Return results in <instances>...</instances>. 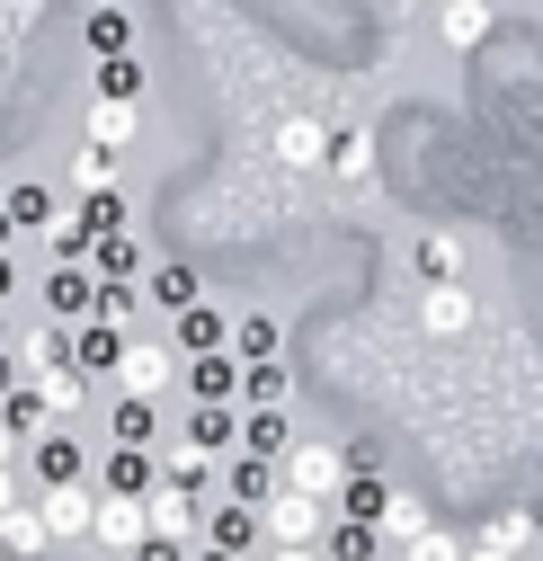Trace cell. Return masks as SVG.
Instances as JSON below:
<instances>
[{"label": "cell", "mask_w": 543, "mask_h": 561, "mask_svg": "<svg viewBox=\"0 0 543 561\" xmlns=\"http://www.w3.org/2000/svg\"><path fill=\"white\" fill-rule=\"evenodd\" d=\"M277 481H286V490H303V500H321V508H338V490L357 481V463H348V446L294 437V446H286V463H277Z\"/></svg>", "instance_id": "cell-1"}, {"label": "cell", "mask_w": 543, "mask_h": 561, "mask_svg": "<svg viewBox=\"0 0 543 561\" xmlns=\"http://www.w3.org/2000/svg\"><path fill=\"white\" fill-rule=\"evenodd\" d=\"M36 517H45L54 543H90V535H99V481H54V490H36Z\"/></svg>", "instance_id": "cell-2"}, {"label": "cell", "mask_w": 543, "mask_h": 561, "mask_svg": "<svg viewBox=\"0 0 543 561\" xmlns=\"http://www.w3.org/2000/svg\"><path fill=\"white\" fill-rule=\"evenodd\" d=\"M258 535H267V543H303V552H321V535H330V508L277 481V500L258 508Z\"/></svg>", "instance_id": "cell-3"}, {"label": "cell", "mask_w": 543, "mask_h": 561, "mask_svg": "<svg viewBox=\"0 0 543 561\" xmlns=\"http://www.w3.org/2000/svg\"><path fill=\"white\" fill-rule=\"evenodd\" d=\"M170 375H178V347H170V339H152V330H134V339H125V366H116L125 401H161V392H170Z\"/></svg>", "instance_id": "cell-4"}, {"label": "cell", "mask_w": 543, "mask_h": 561, "mask_svg": "<svg viewBox=\"0 0 543 561\" xmlns=\"http://www.w3.org/2000/svg\"><path fill=\"white\" fill-rule=\"evenodd\" d=\"M143 517H152V535H161V543H196V535H206V490L152 481V490H143Z\"/></svg>", "instance_id": "cell-5"}, {"label": "cell", "mask_w": 543, "mask_h": 561, "mask_svg": "<svg viewBox=\"0 0 543 561\" xmlns=\"http://www.w3.org/2000/svg\"><path fill=\"white\" fill-rule=\"evenodd\" d=\"M62 357H72V375H116L125 366V330H107V321H81V330H62Z\"/></svg>", "instance_id": "cell-6"}, {"label": "cell", "mask_w": 543, "mask_h": 561, "mask_svg": "<svg viewBox=\"0 0 543 561\" xmlns=\"http://www.w3.org/2000/svg\"><path fill=\"white\" fill-rule=\"evenodd\" d=\"M170 347H178V357H223V347H232V312L187 304V312L170 321Z\"/></svg>", "instance_id": "cell-7"}, {"label": "cell", "mask_w": 543, "mask_h": 561, "mask_svg": "<svg viewBox=\"0 0 543 561\" xmlns=\"http://www.w3.org/2000/svg\"><path fill=\"white\" fill-rule=\"evenodd\" d=\"M90 481L107 490V500H143V490L161 481V455H143V446H107V463H99Z\"/></svg>", "instance_id": "cell-8"}, {"label": "cell", "mask_w": 543, "mask_h": 561, "mask_svg": "<svg viewBox=\"0 0 543 561\" xmlns=\"http://www.w3.org/2000/svg\"><path fill=\"white\" fill-rule=\"evenodd\" d=\"M187 446H206L215 463H232V455H241V401H196V419H187Z\"/></svg>", "instance_id": "cell-9"}, {"label": "cell", "mask_w": 543, "mask_h": 561, "mask_svg": "<svg viewBox=\"0 0 543 561\" xmlns=\"http://www.w3.org/2000/svg\"><path fill=\"white\" fill-rule=\"evenodd\" d=\"M196 543H215V552H232V561H258L267 535H258V508H232V500H223V508H206V535H196Z\"/></svg>", "instance_id": "cell-10"}, {"label": "cell", "mask_w": 543, "mask_h": 561, "mask_svg": "<svg viewBox=\"0 0 543 561\" xmlns=\"http://www.w3.org/2000/svg\"><path fill=\"white\" fill-rule=\"evenodd\" d=\"M99 543H107V552H125V561L143 552V543H152V517H143V500H107V490H99Z\"/></svg>", "instance_id": "cell-11"}, {"label": "cell", "mask_w": 543, "mask_h": 561, "mask_svg": "<svg viewBox=\"0 0 543 561\" xmlns=\"http://www.w3.org/2000/svg\"><path fill=\"white\" fill-rule=\"evenodd\" d=\"M27 401H36V419H62V410L90 401V375H72V357H62V366H36V375H27Z\"/></svg>", "instance_id": "cell-12"}, {"label": "cell", "mask_w": 543, "mask_h": 561, "mask_svg": "<svg viewBox=\"0 0 543 561\" xmlns=\"http://www.w3.org/2000/svg\"><path fill=\"white\" fill-rule=\"evenodd\" d=\"M45 312L81 330V321L99 312V276H90V267H54V276H45Z\"/></svg>", "instance_id": "cell-13"}, {"label": "cell", "mask_w": 543, "mask_h": 561, "mask_svg": "<svg viewBox=\"0 0 543 561\" xmlns=\"http://www.w3.org/2000/svg\"><path fill=\"white\" fill-rule=\"evenodd\" d=\"M215 490H223L232 508H267V500H277V463H258V455H232V463L215 472Z\"/></svg>", "instance_id": "cell-14"}, {"label": "cell", "mask_w": 543, "mask_h": 561, "mask_svg": "<svg viewBox=\"0 0 543 561\" xmlns=\"http://www.w3.org/2000/svg\"><path fill=\"white\" fill-rule=\"evenodd\" d=\"M27 481H36V490H54V481H90V455H81L72 437H36V446H27Z\"/></svg>", "instance_id": "cell-15"}, {"label": "cell", "mask_w": 543, "mask_h": 561, "mask_svg": "<svg viewBox=\"0 0 543 561\" xmlns=\"http://www.w3.org/2000/svg\"><path fill=\"white\" fill-rule=\"evenodd\" d=\"M90 276H99V286H143L152 259H143V241H134V232H116V241L90 250Z\"/></svg>", "instance_id": "cell-16"}, {"label": "cell", "mask_w": 543, "mask_h": 561, "mask_svg": "<svg viewBox=\"0 0 543 561\" xmlns=\"http://www.w3.org/2000/svg\"><path fill=\"white\" fill-rule=\"evenodd\" d=\"M232 357H241V366H277V357H286L277 312H241V321H232Z\"/></svg>", "instance_id": "cell-17"}, {"label": "cell", "mask_w": 543, "mask_h": 561, "mask_svg": "<svg viewBox=\"0 0 543 561\" xmlns=\"http://www.w3.org/2000/svg\"><path fill=\"white\" fill-rule=\"evenodd\" d=\"M62 187H72L81 205H90V196H125V170H116V152L81 144V152H72V179H62Z\"/></svg>", "instance_id": "cell-18"}, {"label": "cell", "mask_w": 543, "mask_h": 561, "mask_svg": "<svg viewBox=\"0 0 543 561\" xmlns=\"http://www.w3.org/2000/svg\"><path fill=\"white\" fill-rule=\"evenodd\" d=\"M277 161H286V170H321V161H330L321 116H286V125H277Z\"/></svg>", "instance_id": "cell-19"}, {"label": "cell", "mask_w": 543, "mask_h": 561, "mask_svg": "<svg viewBox=\"0 0 543 561\" xmlns=\"http://www.w3.org/2000/svg\"><path fill=\"white\" fill-rule=\"evenodd\" d=\"M143 304H152V312H170V321H178V312H187V304H196V267H178V259H161V267H152V276H143Z\"/></svg>", "instance_id": "cell-20"}, {"label": "cell", "mask_w": 543, "mask_h": 561, "mask_svg": "<svg viewBox=\"0 0 543 561\" xmlns=\"http://www.w3.org/2000/svg\"><path fill=\"white\" fill-rule=\"evenodd\" d=\"M286 446H294L286 410H250V419H241V455H258V463H286Z\"/></svg>", "instance_id": "cell-21"}, {"label": "cell", "mask_w": 543, "mask_h": 561, "mask_svg": "<svg viewBox=\"0 0 543 561\" xmlns=\"http://www.w3.org/2000/svg\"><path fill=\"white\" fill-rule=\"evenodd\" d=\"M187 392L196 401H232L241 392V357H232V347H223V357H187Z\"/></svg>", "instance_id": "cell-22"}, {"label": "cell", "mask_w": 543, "mask_h": 561, "mask_svg": "<svg viewBox=\"0 0 543 561\" xmlns=\"http://www.w3.org/2000/svg\"><path fill=\"white\" fill-rule=\"evenodd\" d=\"M215 472H223V463H215L206 446H187V437L161 446V481H178V490H215Z\"/></svg>", "instance_id": "cell-23"}, {"label": "cell", "mask_w": 543, "mask_h": 561, "mask_svg": "<svg viewBox=\"0 0 543 561\" xmlns=\"http://www.w3.org/2000/svg\"><path fill=\"white\" fill-rule=\"evenodd\" d=\"M428 526H437V517L411 500V490H392V500H383V517H374V535H383V543H419Z\"/></svg>", "instance_id": "cell-24"}, {"label": "cell", "mask_w": 543, "mask_h": 561, "mask_svg": "<svg viewBox=\"0 0 543 561\" xmlns=\"http://www.w3.org/2000/svg\"><path fill=\"white\" fill-rule=\"evenodd\" d=\"M0 205H10L19 232H54V224H62V196H54V187H10Z\"/></svg>", "instance_id": "cell-25"}, {"label": "cell", "mask_w": 543, "mask_h": 561, "mask_svg": "<svg viewBox=\"0 0 543 561\" xmlns=\"http://www.w3.org/2000/svg\"><path fill=\"white\" fill-rule=\"evenodd\" d=\"M286 392H294L286 357L277 366H241V410H286Z\"/></svg>", "instance_id": "cell-26"}, {"label": "cell", "mask_w": 543, "mask_h": 561, "mask_svg": "<svg viewBox=\"0 0 543 561\" xmlns=\"http://www.w3.org/2000/svg\"><path fill=\"white\" fill-rule=\"evenodd\" d=\"M321 552H330V561H374V552H383V535H374V526H357V517H330Z\"/></svg>", "instance_id": "cell-27"}, {"label": "cell", "mask_w": 543, "mask_h": 561, "mask_svg": "<svg viewBox=\"0 0 543 561\" xmlns=\"http://www.w3.org/2000/svg\"><path fill=\"white\" fill-rule=\"evenodd\" d=\"M437 36L446 45H482L490 36V0H454V10H437Z\"/></svg>", "instance_id": "cell-28"}, {"label": "cell", "mask_w": 543, "mask_h": 561, "mask_svg": "<svg viewBox=\"0 0 543 561\" xmlns=\"http://www.w3.org/2000/svg\"><path fill=\"white\" fill-rule=\"evenodd\" d=\"M90 54H99V62H116V54H134V19L116 10V0H107V10H90Z\"/></svg>", "instance_id": "cell-29"}, {"label": "cell", "mask_w": 543, "mask_h": 561, "mask_svg": "<svg viewBox=\"0 0 543 561\" xmlns=\"http://www.w3.org/2000/svg\"><path fill=\"white\" fill-rule=\"evenodd\" d=\"M143 312H152V304H143V286H99V312H90V321H107V330H125V339H134V321H143Z\"/></svg>", "instance_id": "cell-30"}, {"label": "cell", "mask_w": 543, "mask_h": 561, "mask_svg": "<svg viewBox=\"0 0 543 561\" xmlns=\"http://www.w3.org/2000/svg\"><path fill=\"white\" fill-rule=\"evenodd\" d=\"M152 437H161V401H116V446L152 455Z\"/></svg>", "instance_id": "cell-31"}, {"label": "cell", "mask_w": 543, "mask_h": 561, "mask_svg": "<svg viewBox=\"0 0 543 561\" xmlns=\"http://www.w3.org/2000/svg\"><path fill=\"white\" fill-rule=\"evenodd\" d=\"M99 99H107V107H134V99H143V62H134V54L99 62Z\"/></svg>", "instance_id": "cell-32"}, {"label": "cell", "mask_w": 543, "mask_h": 561, "mask_svg": "<svg viewBox=\"0 0 543 561\" xmlns=\"http://www.w3.org/2000/svg\"><path fill=\"white\" fill-rule=\"evenodd\" d=\"M330 170H338V179H374V134H366V125H348V134L330 144Z\"/></svg>", "instance_id": "cell-33"}, {"label": "cell", "mask_w": 543, "mask_h": 561, "mask_svg": "<svg viewBox=\"0 0 543 561\" xmlns=\"http://www.w3.org/2000/svg\"><path fill=\"white\" fill-rule=\"evenodd\" d=\"M419 321H428V330H472V295H463V286H428Z\"/></svg>", "instance_id": "cell-34"}, {"label": "cell", "mask_w": 543, "mask_h": 561, "mask_svg": "<svg viewBox=\"0 0 543 561\" xmlns=\"http://www.w3.org/2000/svg\"><path fill=\"white\" fill-rule=\"evenodd\" d=\"M90 250H99V232H90V215L72 205V215L54 224V259H62V267H90Z\"/></svg>", "instance_id": "cell-35"}, {"label": "cell", "mask_w": 543, "mask_h": 561, "mask_svg": "<svg viewBox=\"0 0 543 561\" xmlns=\"http://www.w3.org/2000/svg\"><path fill=\"white\" fill-rule=\"evenodd\" d=\"M134 125H143L134 107H107V99H99V107H90V144H99V152H125V144H134Z\"/></svg>", "instance_id": "cell-36"}, {"label": "cell", "mask_w": 543, "mask_h": 561, "mask_svg": "<svg viewBox=\"0 0 543 561\" xmlns=\"http://www.w3.org/2000/svg\"><path fill=\"white\" fill-rule=\"evenodd\" d=\"M472 543H490V552H525V543H534V517H525V508H508V517H490Z\"/></svg>", "instance_id": "cell-37"}, {"label": "cell", "mask_w": 543, "mask_h": 561, "mask_svg": "<svg viewBox=\"0 0 543 561\" xmlns=\"http://www.w3.org/2000/svg\"><path fill=\"white\" fill-rule=\"evenodd\" d=\"M454 267H463V250H454L446 232H428V241H419V276H428V286H454Z\"/></svg>", "instance_id": "cell-38"}, {"label": "cell", "mask_w": 543, "mask_h": 561, "mask_svg": "<svg viewBox=\"0 0 543 561\" xmlns=\"http://www.w3.org/2000/svg\"><path fill=\"white\" fill-rule=\"evenodd\" d=\"M0 543H19V552H45V543H54V535H45V517H36V508H27V500H19V508H10V517H0Z\"/></svg>", "instance_id": "cell-39"}, {"label": "cell", "mask_w": 543, "mask_h": 561, "mask_svg": "<svg viewBox=\"0 0 543 561\" xmlns=\"http://www.w3.org/2000/svg\"><path fill=\"white\" fill-rule=\"evenodd\" d=\"M463 552H472V543H463V535H446V526H428L419 543H401V561H463Z\"/></svg>", "instance_id": "cell-40"}, {"label": "cell", "mask_w": 543, "mask_h": 561, "mask_svg": "<svg viewBox=\"0 0 543 561\" xmlns=\"http://www.w3.org/2000/svg\"><path fill=\"white\" fill-rule=\"evenodd\" d=\"M36 366H62V330H27L19 339V375H36Z\"/></svg>", "instance_id": "cell-41"}, {"label": "cell", "mask_w": 543, "mask_h": 561, "mask_svg": "<svg viewBox=\"0 0 543 561\" xmlns=\"http://www.w3.org/2000/svg\"><path fill=\"white\" fill-rule=\"evenodd\" d=\"M134 561H196V543H161V535H152V543L134 552Z\"/></svg>", "instance_id": "cell-42"}, {"label": "cell", "mask_w": 543, "mask_h": 561, "mask_svg": "<svg viewBox=\"0 0 543 561\" xmlns=\"http://www.w3.org/2000/svg\"><path fill=\"white\" fill-rule=\"evenodd\" d=\"M19 446H27V437L10 428V419H0V472H19Z\"/></svg>", "instance_id": "cell-43"}, {"label": "cell", "mask_w": 543, "mask_h": 561, "mask_svg": "<svg viewBox=\"0 0 543 561\" xmlns=\"http://www.w3.org/2000/svg\"><path fill=\"white\" fill-rule=\"evenodd\" d=\"M19 490H27V472H0V517L19 508Z\"/></svg>", "instance_id": "cell-44"}, {"label": "cell", "mask_w": 543, "mask_h": 561, "mask_svg": "<svg viewBox=\"0 0 543 561\" xmlns=\"http://www.w3.org/2000/svg\"><path fill=\"white\" fill-rule=\"evenodd\" d=\"M10 392H27V375H19V357H0V401Z\"/></svg>", "instance_id": "cell-45"}, {"label": "cell", "mask_w": 543, "mask_h": 561, "mask_svg": "<svg viewBox=\"0 0 543 561\" xmlns=\"http://www.w3.org/2000/svg\"><path fill=\"white\" fill-rule=\"evenodd\" d=\"M267 561H321V552H303V543H267Z\"/></svg>", "instance_id": "cell-46"}, {"label": "cell", "mask_w": 543, "mask_h": 561, "mask_svg": "<svg viewBox=\"0 0 543 561\" xmlns=\"http://www.w3.org/2000/svg\"><path fill=\"white\" fill-rule=\"evenodd\" d=\"M463 561H517V552H490V543H472V552H463Z\"/></svg>", "instance_id": "cell-47"}, {"label": "cell", "mask_w": 543, "mask_h": 561, "mask_svg": "<svg viewBox=\"0 0 543 561\" xmlns=\"http://www.w3.org/2000/svg\"><path fill=\"white\" fill-rule=\"evenodd\" d=\"M10 286H19V267H10V259H0V304H10Z\"/></svg>", "instance_id": "cell-48"}, {"label": "cell", "mask_w": 543, "mask_h": 561, "mask_svg": "<svg viewBox=\"0 0 543 561\" xmlns=\"http://www.w3.org/2000/svg\"><path fill=\"white\" fill-rule=\"evenodd\" d=\"M10 232H19V224H10V205H0V250H10Z\"/></svg>", "instance_id": "cell-49"}, {"label": "cell", "mask_w": 543, "mask_h": 561, "mask_svg": "<svg viewBox=\"0 0 543 561\" xmlns=\"http://www.w3.org/2000/svg\"><path fill=\"white\" fill-rule=\"evenodd\" d=\"M196 561H232V552H215V543H196Z\"/></svg>", "instance_id": "cell-50"}, {"label": "cell", "mask_w": 543, "mask_h": 561, "mask_svg": "<svg viewBox=\"0 0 543 561\" xmlns=\"http://www.w3.org/2000/svg\"><path fill=\"white\" fill-rule=\"evenodd\" d=\"M0 339H10V312H0Z\"/></svg>", "instance_id": "cell-51"}, {"label": "cell", "mask_w": 543, "mask_h": 561, "mask_svg": "<svg viewBox=\"0 0 543 561\" xmlns=\"http://www.w3.org/2000/svg\"><path fill=\"white\" fill-rule=\"evenodd\" d=\"M428 10H454V0H428Z\"/></svg>", "instance_id": "cell-52"}]
</instances>
